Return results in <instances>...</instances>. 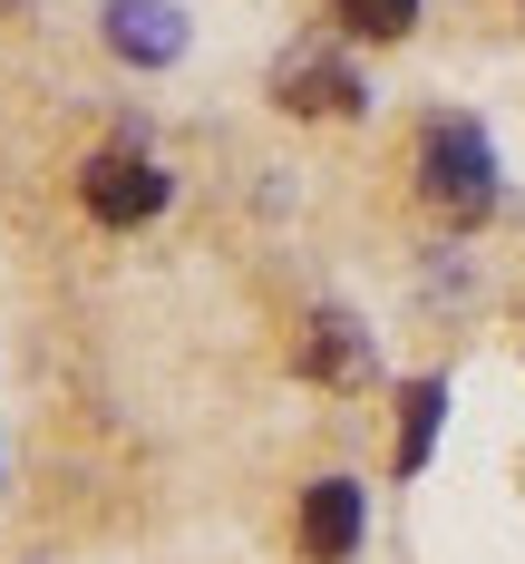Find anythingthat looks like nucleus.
<instances>
[{
  "label": "nucleus",
  "instance_id": "nucleus-1",
  "mask_svg": "<svg viewBox=\"0 0 525 564\" xmlns=\"http://www.w3.org/2000/svg\"><path fill=\"white\" fill-rule=\"evenodd\" d=\"M418 185H428V205H438V215L477 225V215L496 205V156H486V137H477L467 117H438V127H428V147H418Z\"/></svg>",
  "mask_w": 525,
  "mask_h": 564
},
{
  "label": "nucleus",
  "instance_id": "nucleus-2",
  "mask_svg": "<svg viewBox=\"0 0 525 564\" xmlns=\"http://www.w3.org/2000/svg\"><path fill=\"white\" fill-rule=\"evenodd\" d=\"M78 195H88V215H98V225H146V215L166 205V175H156V156H127V147H108L98 166L78 175Z\"/></svg>",
  "mask_w": 525,
  "mask_h": 564
},
{
  "label": "nucleus",
  "instance_id": "nucleus-3",
  "mask_svg": "<svg viewBox=\"0 0 525 564\" xmlns=\"http://www.w3.org/2000/svg\"><path fill=\"white\" fill-rule=\"evenodd\" d=\"M350 545H360V487H350V477H321V487L302 497V555L341 564Z\"/></svg>",
  "mask_w": 525,
  "mask_h": 564
},
{
  "label": "nucleus",
  "instance_id": "nucleus-4",
  "mask_svg": "<svg viewBox=\"0 0 525 564\" xmlns=\"http://www.w3.org/2000/svg\"><path fill=\"white\" fill-rule=\"evenodd\" d=\"M108 50L136 58V68H166V58L185 50V20L156 10V0H117V10H108Z\"/></svg>",
  "mask_w": 525,
  "mask_h": 564
},
{
  "label": "nucleus",
  "instance_id": "nucleus-5",
  "mask_svg": "<svg viewBox=\"0 0 525 564\" xmlns=\"http://www.w3.org/2000/svg\"><path fill=\"white\" fill-rule=\"evenodd\" d=\"M302 370H311L321 390H350V380L370 370V340H360V322H350V312H321V322L302 332Z\"/></svg>",
  "mask_w": 525,
  "mask_h": 564
},
{
  "label": "nucleus",
  "instance_id": "nucleus-6",
  "mask_svg": "<svg viewBox=\"0 0 525 564\" xmlns=\"http://www.w3.org/2000/svg\"><path fill=\"white\" fill-rule=\"evenodd\" d=\"M283 108H302V117H350V108H360V78H350L341 58H292V68H283Z\"/></svg>",
  "mask_w": 525,
  "mask_h": 564
},
{
  "label": "nucleus",
  "instance_id": "nucleus-7",
  "mask_svg": "<svg viewBox=\"0 0 525 564\" xmlns=\"http://www.w3.org/2000/svg\"><path fill=\"white\" fill-rule=\"evenodd\" d=\"M438 409H448V390H438V380H418V390L400 399V467H408V477H418V467H428V448H438Z\"/></svg>",
  "mask_w": 525,
  "mask_h": 564
},
{
  "label": "nucleus",
  "instance_id": "nucleus-8",
  "mask_svg": "<svg viewBox=\"0 0 525 564\" xmlns=\"http://www.w3.org/2000/svg\"><path fill=\"white\" fill-rule=\"evenodd\" d=\"M331 20H341V30H360V40H408L418 0H331Z\"/></svg>",
  "mask_w": 525,
  "mask_h": 564
}]
</instances>
